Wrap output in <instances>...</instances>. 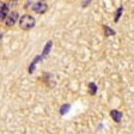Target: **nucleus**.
<instances>
[{
  "label": "nucleus",
  "mask_w": 134,
  "mask_h": 134,
  "mask_svg": "<svg viewBox=\"0 0 134 134\" xmlns=\"http://www.w3.org/2000/svg\"><path fill=\"white\" fill-rule=\"evenodd\" d=\"M35 18L30 14H24L19 18V26L23 30H30L35 26Z\"/></svg>",
  "instance_id": "1"
},
{
  "label": "nucleus",
  "mask_w": 134,
  "mask_h": 134,
  "mask_svg": "<svg viewBox=\"0 0 134 134\" xmlns=\"http://www.w3.org/2000/svg\"><path fill=\"white\" fill-rule=\"evenodd\" d=\"M18 18H19V14H18V12L16 11H12L10 12V13L7 14V17H6V25L7 26H13L14 24H16V22H18Z\"/></svg>",
  "instance_id": "2"
},
{
  "label": "nucleus",
  "mask_w": 134,
  "mask_h": 134,
  "mask_svg": "<svg viewBox=\"0 0 134 134\" xmlns=\"http://www.w3.org/2000/svg\"><path fill=\"white\" fill-rule=\"evenodd\" d=\"M32 10L35 12H37V13H44L48 10V5L44 1H37V3H34Z\"/></svg>",
  "instance_id": "3"
},
{
  "label": "nucleus",
  "mask_w": 134,
  "mask_h": 134,
  "mask_svg": "<svg viewBox=\"0 0 134 134\" xmlns=\"http://www.w3.org/2000/svg\"><path fill=\"white\" fill-rule=\"evenodd\" d=\"M10 7H8V4L6 3H0V22L4 19H6L7 14L10 13Z\"/></svg>",
  "instance_id": "4"
},
{
  "label": "nucleus",
  "mask_w": 134,
  "mask_h": 134,
  "mask_svg": "<svg viewBox=\"0 0 134 134\" xmlns=\"http://www.w3.org/2000/svg\"><path fill=\"white\" fill-rule=\"evenodd\" d=\"M110 117L113 119V121L116 123H120L121 121H122V113L120 111V110H117V109H113V110H110Z\"/></svg>",
  "instance_id": "5"
},
{
  "label": "nucleus",
  "mask_w": 134,
  "mask_h": 134,
  "mask_svg": "<svg viewBox=\"0 0 134 134\" xmlns=\"http://www.w3.org/2000/svg\"><path fill=\"white\" fill-rule=\"evenodd\" d=\"M42 59H43V58H42V55H38V56H36V58L34 59V61L31 62L30 66L28 67V72L30 73V74L34 72V70H35V67H36V65H37V62H40Z\"/></svg>",
  "instance_id": "6"
},
{
  "label": "nucleus",
  "mask_w": 134,
  "mask_h": 134,
  "mask_svg": "<svg viewBox=\"0 0 134 134\" xmlns=\"http://www.w3.org/2000/svg\"><path fill=\"white\" fill-rule=\"evenodd\" d=\"M122 12H123V6L120 5L119 7L116 8V11H115V14H114V22H115V23H119V20H120L121 16H122Z\"/></svg>",
  "instance_id": "7"
},
{
  "label": "nucleus",
  "mask_w": 134,
  "mask_h": 134,
  "mask_svg": "<svg viewBox=\"0 0 134 134\" xmlns=\"http://www.w3.org/2000/svg\"><path fill=\"white\" fill-rule=\"evenodd\" d=\"M52 46H53V42L52 41H48L44 46V49H43V53H42V58H46V56L49 54L50 49H52Z\"/></svg>",
  "instance_id": "8"
},
{
  "label": "nucleus",
  "mask_w": 134,
  "mask_h": 134,
  "mask_svg": "<svg viewBox=\"0 0 134 134\" xmlns=\"http://www.w3.org/2000/svg\"><path fill=\"white\" fill-rule=\"evenodd\" d=\"M103 30H104V35H105V37H109V36H114L115 34V30H113L110 26H108V25H103Z\"/></svg>",
  "instance_id": "9"
},
{
  "label": "nucleus",
  "mask_w": 134,
  "mask_h": 134,
  "mask_svg": "<svg viewBox=\"0 0 134 134\" xmlns=\"http://www.w3.org/2000/svg\"><path fill=\"white\" fill-rule=\"evenodd\" d=\"M89 93L91 96H93V95H96V92H97V85H96L93 81H90L89 83Z\"/></svg>",
  "instance_id": "10"
},
{
  "label": "nucleus",
  "mask_w": 134,
  "mask_h": 134,
  "mask_svg": "<svg viewBox=\"0 0 134 134\" xmlns=\"http://www.w3.org/2000/svg\"><path fill=\"white\" fill-rule=\"evenodd\" d=\"M70 109H71V104H64V105H61V108H60L59 113H60L61 116H64V115H66L67 113L70 111Z\"/></svg>",
  "instance_id": "11"
},
{
  "label": "nucleus",
  "mask_w": 134,
  "mask_h": 134,
  "mask_svg": "<svg viewBox=\"0 0 134 134\" xmlns=\"http://www.w3.org/2000/svg\"><path fill=\"white\" fill-rule=\"evenodd\" d=\"M90 4H91V0H87V1H81V7H87Z\"/></svg>",
  "instance_id": "12"
},
{
  "label": "nucleus",
  "mask_w": 134,
  "mask_h": 134,
  "mask_svg": "<svg viewBox=\"0 0 134 134\" xmlns=\"http://www.w3.org/2000/svg\"><path fill=\"white\" fill-rule=\"evenodd\" d=\"M1 37H3V35H1V34H0V40H1Z\"/></svg>",
  "instance_id": "13"
}]
</instances>
